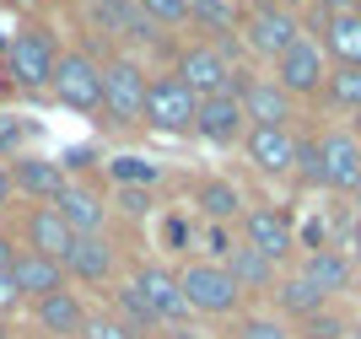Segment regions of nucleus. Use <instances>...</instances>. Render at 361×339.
I'll list each match as a JSON object with an SVG mask.
<instances>
[{"label": "nucleus", "mask_w": 361, "mask_h": 339, "mask_svg": "<svg viewBox=\"0 0 361 339\" xmlns=\"http://www.w3.org/2000/svg\"><path fill=\"white\" fill-rule=\"evenodd\" d=\"M178 291H183V302H189V312H200V318H226V312H238V302H243L238 281H232L221 264H211V259L178 269Z\"/></svg>", "instance_id": "nucleus-1"}, {"label": "nucleus", "mask_w": 361, "mask_h": 339, "mask_svg": "<svg viewBox=\"0 0 361 339\" xmlns=\"http://www.w3.org/2000/svg\"><path fill=\"white\" fill-rule=\"evenodd\" d=\"M49 87L71 113H103V65L92 54H60Z\"/></svg>", "instance_id": "nucleus-2"}, {"label": "nucleus", "mask_w": 361, "mask_h": 339, "mask_svg": "<svg viewBox=\"0 0 361 339\" xmlns=\"http://www.w3.org/2000/svg\"><path fill=\"white\" fill-rule=\"evenodd\" d=\"M195 108L200 97L189 87H183L178 75H151L146 81V124L151 130H162V135H183V130H195Z\"/></svg>", "instance_id": "nucleus-3"}, {"label": "nucleus", "mask_w": 361, "mask_h": 339, "mask_svg": "<svg viewBox=\"0 0 361 339\" xmlns=\"http://www.w3.org/2000/svg\"><path fill=\"white\" fill-rule=\"evenodd\" d=\"M6 65H11L16 75V87H49L54 81V65H60V49H54V32L49 27H27V32H16L11 49H6Z\"/></svg>", "instance_id": "nucleus-4"}, {"label": "nucleus", "mask_w": 361, "mask_h": 339, "mask_svg": "<svg viewBox=\"0 0 361 339\" xmlns=\"http://www.w3.org/2000/svg\"><path fill=\"white\" fill-rule=\"evenodd\" d=\"M146 81L151 75L140 70L135 59H108L103 65V113H108V124H130V118L146 113Z\"/></svg>", "instance_id": "nucleus-5"}, {"label": "nucleus", "mask_w": 361, "mask_h": 339, "mask_svg": "<svg viewBox=\"0 0 361 339\" xmlns=\"http://www.w3.org/2000/svg\"><path fill=\"white\" fill-rule=\"evenodd\" d=\"M183 87L195 92V97H216V92H238V70H232V59L221 54L216 44H195L178 54V70H173Z\"/></svg>", "instance_id": "nucleus-6"}, {"label": "nucleus", "mask_w": 361, "mask_h": 339, "mask_svg": "<svg viewBox=\"0 0 361 339\" xmlns=\"http://www.w3.org/2000/svg\"><path fill=\"white\" fill-rule=\"evenodd\" d=\"M238 103L248 130H291V97L275 87V75H238Z\"/></svg>", "instance_id": "nucleus-7"}, {"label": "nucleus", "mask_w": 361, "mask_h": 339, "mask_svg": "<svg viewBox=\"0 0 361 339\" xmlns=\"http://www.w3.org/2000/svg\"><path fill=\"white\" fill-rule=\"evenodd\" d=\"M324 75H329V59L313 38H297L286 54L275 59V87L286 92V97H313L324 87Z\"/></svg>", "instance_id": "nucleus-8"}, {"label": "nucleus", "mask_w": 361, "mask_h": 339, "mask_svg": "<svg viewBox=\"0 0 361 339\" xmlns=\"http://www.w3.org/2000/svg\"><path fill=\"white\" fill-rule=\"evenodd\" d=\"M318 189H334V194H356L361 189V146L356 135L334 130L318 140Z\"/></svg>", "instance_id": "nucleus-9"}, {"label": "nucleus", "mask_w": 361, "mask_h": 339, "mask_svg": "<svg viewBox=\"0 0 361 339\" xmlns=\"http://www.w3.org/2000/svg\"><path fill=\"white\" fill-rule=\"evenodd\" d=\"M297 38H302L297 16L281 11V6H259V11L248 16V27H243V44L254 49V54H264V59H281Z\"/></svg>", "instance_id": "nucleus-10"}, {"label": "nucleus", "mask_w": 361, "mask_h": 339, "mask_svg": "<svg viewBox=\"0 0 361 339\" xmlns=\"http://www.w3.org/2000/svg\"><path fill=\"white\" fill-rule=\"evenodd\" d=\"M195 130L211 140V146H238L248 135V118H243L238 92H216V97H200L195 108Z\"/></svg>", "instance_id": "nucleus-11"}, {"label": "nucleus", "mask_w": 361, "mask_h": 339, "mask_svg": "<svg viewBox=\"0 0 361 339\" xmlns=\"http://www.w3.org/2000/svg\"><path fill=\"white\" fill-rule=\"evenodd\" d=\"M130 285L146 296V307L157 312V323H183V318H189V302H183V291H178V275H173L167 264H140Z\"/></svg>", "instance_id": "nucleus-12"}, {"label": "nucleus", "mask_w": 361, "mask_h": 339, "mask_svg": "<svg viewBox=\"0 0 361 339\" xmlns=\"http://www.w3.org/2000/svg\"><path fill=\"white\" fill-rule=\"evenodd\" d=\"M60 269H65V281L103 285L108 275H114V242H108L103 232H92V237H71V248L60 253Z\"/></svg>", "instance_id": "nucleus-13"}, {"label": "nucleus", "mask_w": 361, "mask_h": 339, "mask_svg": "<svg viewBox=\"0 0 361 339\" xmlns=\"http://www.w3.org/2000/svg\"><path fill=\"white\" fill-rule=\"evenodd\" d=\"M243 242H248V248H259L270 264L291 259V248H297L291 221L281 216V210H270V205H259V210H248V216H243Z\"/></svg>", "instance_id": "nucleus-14"}, {"label": "nucleus", "mask_w": 361, "mask_h": 339, "mask_svg": "<svg viewBox=\"0 0 361 339\" xmlns=\"http://www.w3.org/2000/svg\"><path fill=\"white\" fill-rule=\"evenodd\" d=\"M54 210H60V221L71 226L75 237L103 232V221H108V205H103V194L92 189V183H65L60 199H54Z\"/></svg>", "instance_id": "nucleus-15"}, {"label": "nucleus", "mask_w": 361, "mask_h": 339, "mask_svg": "<svg viewBox=\"0 0 361 339\" xmlns=\"http://www.w3.org/2000/svg\"><path fill=\"white\" fill-rule=\"evenodd\" d=\"M11 281H16V291H22V302H38V296H54V291L71 285V281H65V269H60V259H44V253H32V248L16 253Z\"/></svg>", "instance_id": "nucleus-16"}, {"label": "nucleus", "mask_w": 361, "mask_h": 339, "mask_svg": "<svg viewBox=\"0 0 361 339\" xmlns=\"http://www.w3.org/2000/svg\"><path fill=\"white\" fill-rule=\"evenodd\" d=\"M32 318H38V328H44V334L71 339V334H81V328H87V302L65 285V291H54V296H38V302H32Z\"/></svg>", "instance_id": "nucleus-17"}, {"label": "nucleus", "mask_w": 361, "mask_h": 339, "mask_svg": "<svg viewBox=\"0 0 361 339\" xmlns=\"http://www.w3.org/2000/svg\"><path fill=\"white\" fill-rule=\"evenodd\" d=\"M65 183H71V178H65L60 162H44V156H16L11 162V189H22L27 199H38V205H54Z\"/></svg>", "instance_id": "nucleus-18"}, {"label": "nucleus", "mask_w": 361, "mask_h": 339, "mask_svg": "<svg viewBox=\"0 0 361 339\" xmlns=\"http://www.w3.org/2000/svg\"><path fill=\"white\" fill-rule=\"evenodd\" d=\"M243 151H248V162L259 167V173H291V162H297V135L291 130H248L243 135Z\"/></svg>", "instance_id": "nucleus-19"}, {"label": "nucleus", "mask_w": 361, "mask_h": 339, "mask_svg": "<svg viewBox=\"0 0 361 339\" xmlns=\"http://www.w3.org/2000/svg\"><path fill=\"white\" fill-rule=\"evenodd\" d=\"M297 275L307 285H318L324 296H340V291H350V281H356V264H350L340 248H313L307 259H302Z\"/></svg>", "instance_id": "nucleus-20"}, {"label": "nucleus", "mask_w": 361, "mask_h": 339, "mask_svg": "<svg viewBox=\"0 0 361 339\" xmlns=\"http://www.w3.org/2000/svg\"><path fill=\"white\" fill-rule=\"evenodd\" d=\"M324 59L334 65H361V11H334L324 16V38H318Z\"/></svg>", "instance_id": "nucleus-21"}, {"label": "nucleus", "mask_w": 361, "mask_h": 339, "mask_svg": "<svg viewBox=\"0 0 361 339\" xmlns=\"http://www.w3.org/2000/svg\"><path fill=\"white\" fill-rule=\"evenodd\" d=\"M71 226L60 221V210L54 205H38V210H27V248L32 253H44V259H60L65 248H71Z\"/></svg>", "instance_id": "nucleus-22"}, {"label": "nucleus", "mask_w": 361, "mask_h": 339, "mask_svg": "<svg viewBox=\"0 0 361 339\" xmlns=\"http://www.w3.org/2000/svg\"><path fill=\"white\" fill-rule=\"evenodd\" d=\"M221 269L238 281V291H270V285H275V264H270L259 248H248V242H238V248L226 253Z\"/></svg>", "instance_id": "nucleus-23"}, {"label": "nucleus", "mask_w": 361, "mask_h": 339, "mask_svg": "<svg viewBox=\"0 0 361 339\" xmlns=\"http://www.w3.org/2000/svg\"><path fill=\"white\" fill-rule=\"evenodd\" d=\"M275 302H281V312H286V318H302V323H307L313 312H324V302H329V296L318 291V285H307L302 275H286V281H275Z\"/></svg>", "instance_id": "nucleus-24"}, {"label": "nucleus", "mask_w": 361, "mask_h": 339, "mask_svg": "<svg viewBox=\"0 0 361 339\" xmlns=\"http://www.w3.org/2000/svg\"><path fill=\"white\" fill-rule=\"evenodd\" d=\"M114 318H119V323L130 328V334H135V339L146 334V328H157V312L146 307V296H140V291H135V285H130V281H124L119 291H114Z\"/></svg>", "instance_id": "nucleus-25"}, {"label": "nucleus", "mask_w": 361, "mask_h": 339, "mask_svg": "<svg viewBox=\"0 0 361 339\" xmlns=\"http://www.w3.org/2000/svg\"><path fill=\"white\" fill-rule=\"evenodd\" d=\"M324 92H329L334 108H350V113H361V65H334L329 75H324Z\"/></svg>", "instance_id": "nucleus-26"}, {"label": "nucleus", "mask_w": 361, "mask_h": 339, "mask_svg": "<svg viewBox=\"0 0 361 339\" xmlns=\"http://www.w3.org/2000/svg\"><path fill=\"white\" fill-rule=\"evenodd\" d=\"M200 210H205V216H211L216 226H226V221H232V216H238V210H243V199H238V189H232V183H221V178H211V183L200 189Z\"/></svg>", "instance_id": "nucleus-27"}, {"label": "nucleus", "mask_w": 361, "mask_h": 339, "mask_svg": "<svg viewBox=\"0 0 361 339\" xmlns=\"http://www.w3.org/2000/svg\"><path fill=\"white\" fill-rule=\"evenodd\" d=\"M189 22L205 32H232V6L226 0H189Z\"/></svg>", "instance_id": "nucleus-28"}, {"label": "nucleus", "mask_w": 361, "mask_h": 339, "mask_svg": "<svg viewBox=\"0 0 361 339\" xmlns=\"http://www.w3.org/2000/svg\"><path fill=\"white\" fill-rule=\"evenodd\" d=\"M92 16H97L108 32H124L140 16V6H135V0H92Z\"/></svg>", "instance_id": "nucleus-29"}, {"label": "nucleus", "mask_w": 361, "mask_h": 339, "mask_svg": "<svg viewBox=\"0 0 361 339\" xmlns=\"http://www.w3.org/2000/svg\"><path fill=\"white\" fill-rule=\"evenodd\" d=\"M135 6L157 22V27H178V22H189V0H135Z\"/></svg>", "instance_id": "nucleus-30"}, {"label": "nucleus", "mask_w": 361, "mask_h": 339, "mask_svg": "<svg viewBox=\"0 0 361 339\" xmlns=\"http://www.w3.org/2000/svg\"><path fill=\"white\" fill-rule=\"evenodd\" d=\"M108 173L119 178V183H130V189H146L151 178H157V167L140 162V156H119V162H108Z\"/></svg>", "instance_id": "nucleus-31"}, {"label": "nucleus", "mask_w": 361, "mask_h": 339, "mask_svg": "<svg viewBox=\"0 0 361 339\" xmlns=\"http://www.w3.org/2000/svg\"><path fill=\"white\" fill-rule=\"evenodd\" d=\"M81 339H135L130 328L119 323V318H103V312H87V328H81Z\"/></svg>", "instance_id": "nucleus-32"}, {"label": "nucleus", "mask_w": 361, "mask_h": 339, "mask_svg": "<svg viewBox=\"0 0 361 339\" xmlns=\"http://www.w3.org/2000/svg\"><path fill=\"white\" fill-rule=\"evenodd\" d=\"M238 339H291L281 318H243L238 323Z\"/></svg>", "instance_id": "nucleus-33"}, {"label": "nucleus", "mask_w": 361, "mask_h": 339, "mask_svg": "<svg viewBox=\"0 0 361 339\" xmlns=\"http://www.w3.org/2000/svg\"><path fill=\"white\" fill-rule=\"evenodd\" d=\"M302 173V183H313L318 189V140H297V162H291Z\"/></svg>", "instance_id": "nucleus-34"}, {"label": "nucleus", "mask_w": 361, "mask_h": 339, "mask_svg": "<svg viewBox=\"0 0 361 339\" xmlns=\"http://www.w3.org/2000/svg\"><path fill=\"white\" fill-rule=\"evenodd\" d=\"M232 248H238V242H232V232L211 221V232H205V253H211V264H226V253H232Z\"/></svg>", "instance_id": "nucleus-35"}, {"label": "nucleus", "mask_w": 361, "mask_h": 339, "mask_svg": "<svg viewBox=\"0 0 361 339\" xmlns=\"http://www.w3.org/2000/svg\"><path fill=\"white\" fill-rule=\"evenodd\" d=\"M302 328H307V339H340V334H345V323H340V318H329V312H313Z\"/></svg>", "instance_id": "nucleus-36"}, {"label": "nucleus", "mask_w": 361, "mask_h": 339, "mask_svg": "<svg viewBox=\"0 0 361 339\" xmlns=\"http://www.w3.org/2000/svg\"><path fill=\"white\" fill-rule=\"evenodd\" d=\"M114 199H119V210H124V216H146V205H151V199H146V189H130V183H119V194H114Z\"/></svg>", "instance_id": "nucleus-37"}, {"label": "nucleus", "mask_w": 361, "mask_h": 339, "mask_svg": "<svg viewBox=\"0 0 361 339\" xmlns=\"http://www.w3.org/2000/svg\"><path fill=\"white\" fill-rule=\"evenodd\" d=\"M11 307H22V291H16L11 275H0V312H11Z\"/></svg>", "instance_id": "nucleus-38"}, {"label": "nucleus", "mask_w": 361, "mask_h": 339, "mask_svg": "<svg viewBox=\"0 0 361 339\" xmlns=\"http://www.w3.org/2000/svg\"><path fill=\"white\" fill-rule=\"evenodd\" d=\"M340 253H345L350 264H361V216L350 221V232H345V248H340Z\"/></svg>", "instance_id": "nucleus-39"}, {"label": "nucleus", "mask_w": 361, "mask_h": 339, "mask_svg": "<svg viewBox=\"0 0 361 339\" xmlns=\"http://www.w3.org/2000/svg\"><path fill=\"white\" fill-rule=\"evenodd\" d=\"M162 242H167V248H183V242H189V226H183L178 216H173V221L162 226Z\"/></svg>", "instance_id": "nucleus-40"}, {"label": "nucleus", "mask_w": 361, "mask_h": 339, "mask_svg": "<svg viewBox=\"0 0 361 339\" xmlns=\"http://www.w3.org/2000/svg\"><path fill=\"white\" fill-rule=\"evenodd\" d=\"M92 162H97V156H92V151H81V146H71V151H65V173H71V167H92Z\"/></svg>", "instance_id": "nucleus-41"}, {"label": "nucleus", "mask_w": 361, "mask_h": 339, "mask_svg": "<svg viewBox=\"0 0 361 339\" xmlns=\"http://www.w3.org/2000/svg\"><path fill=\"white\" fill-rule=\"evenodd\" d=\"M16 253H22V248H16L11 237H0V275H11V264H16Z\"/></svg>", "instance_id": "nucleus-42"}, {"label": "nucleus", "mask_w": 361, "mask_h": 339, "mask_svg": "<svg viewBox=\"0 0 361 339\" xmlns=\"http://www.w3.org/2000/svg\"><path fill=\"white\" fill-rule=\"evenodd\" d=\"M318 11L334 16V11H356V0H318Z\"/></svg>", "instance_id": "nucleus-43"}, {"label": "nucleus", "mask_w": 361, "mask_h": 339, "mask_svg": "<svg viewBox=\"0 0 361 339\" xmlns=\"http://www.w3.org/2000/svg\"><path fill=\"white\" fill-rule=\"evenodd\" d=\"M16 140H22V130H16L11 118H0V146H16Z\"/></svg>", "instance_id": "nucleus-44"}, {"label": "nucleus", "mask_w": 361, "mask_h": 339, "mask_svg": "<svg viewBox=\"0 0 361 339\" xmlns=\"http://www.w3.org/2000/svg\"><path fill=\"white\" fill-rule=\"evenodd\" d=\"M6 199H11V173L0 167V205H6Z\"/></svg>", "instance_id": "nucleus-45"}, {"label": "nucleus", "mask_w": 361, "mask_h": 339, "mask_svg": "<svg viewBox=\"0 0 361 339\" xmlns=\"http://www.w3.org/2000/svg\"><path fill=\"white\" fill-rule=\"evenodd\" d=\"M0 339H11V328H6V312H0Z\"/></svg>", "instance_id": "nucleus-46"}, {"label": "nucleus", "mask_w": 361, "mask_h": 339, "mask_svg": "<svg viewBox=\"0 0 361 339\" xmlns=\"http://www.w3.org/2000/svg\"><path fill=\"white\" fill-rule=\"evenodd\" d=\"M356 146H361V113H356Z\"/></svg>", "instance_id": "nucleus-47"}, {"label": "nucleus", "mask_w": 361, "mask_h": 339, "mask_svg": "<svg viewBox=\"0 0 361 339\" xmlns=\"http://www.w3.org/2000/svg\"><path fill=\"white\" fill-rule=\"evenodd\" d=\"M356 205H361V189H356ZM356 216H361V210H356Z\"/></svg>", "instance_id": "nucleus-48"}, {"label": "nucleus", "mask_w": 361, "mask_h": 339, "mask_svg": "<svg viewBox=\"0 0 361 339\" xmlns=\"http://www.w3.org/2000/svg\"><path fill=\"white\" fill-rule=\"evenodd\" d=\"M356 11H361V6H356Z\"/></svg>", "instance_id": "nucleus-49"}]
</instances>
